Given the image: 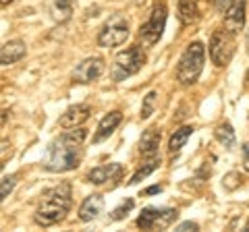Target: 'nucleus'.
<instances>
[{
    "mask_svg": "<svg viewBox=\"0 0 249 232\" xmlns=\"http://www.w3.org/2000/svg\"><path fill=\"white\" fill-rule=\"evenodd\" d=\"M88 139V129H73L62 133L56 141L50 143L44 156V168L50 172H69L81 164L83 141Z\"/></svg>",
    "mask_w": 249,
    "mask_h": 232,
    "instance_id": "obj_1",
    "label": "nucleus"
},
{
    "mask_svg": "<svg viewBox=\"0 0 249 232\" xmlns=\"http://www.w3.org/2000/svg\"><path fill=\"white\" fill-rule=\"evenodd\" d=\"M71 205H73L71 184L60 182L56 187L42 193V199L36 210L34 220H36V224H40V226H54V224L65 220V215L71 210Z\"/></svg>",
    "mask_w": 249,
    "mask_h": 232,
    "instance_id": "obj_2",
    "label": "nucleus"
},
{
    "mask_svg": "<svg viewBox=\"0 0 249 232\" xmlns=\"http://www.w3.org/2000/svg\"><path fill=\"white\" fill-rule=\"evenodd\" d=\"M206 63V48L201 42H191L178 58L177 65V81L181 85H193L204 71Z\"/></svg>",
    "mask_w": 249,
    "mask_h": 232,
    "instance_id": "obj_3",
    "label": "nucleus"
},
{
    "mask_svg": "<svg viewBox=\"0 0 249 232\" xmlns=\"http://www.w3.org/2000/svg\"><path fill=\"white\" fill-rule=\"evenodd\" d=\"M145 65V54L139 46H131V48L123 50L116 54L114 63L110 66V77L112 81L121 83L124 79H129L131 75H135L142 71V66Z\"/></svg>",
    "mask_w": 249,
    "mask_h": 232,
    "instance_id": "obj_4",
    "label": "nucleus"
},
{
    "mask_svg": "<svg viewBox=\"0 0 249 232\" xmlns=\"http://www.w3.org/2000/svg\"><path fill=\"white\" fill-rule=\"evenodd\" d=\"M237 33L229 32L227 27L224 29H216L212 33V40H210V58L216 66H224L231 63V58L235 56L237 50Z\"/></svg>",
    "mask_w": 249,
    "mask_h": 232,
    "instance_id": "obj_5",
    "label": "nucleus"
},
{
    "mask_svg": "<svg viewBox=\"0 0 249 232\" xmlns=\"http://www.w3.org/2000/svg\"><path fill=\"white\" fill-rule=\"evenodd\" d=\"M129 37V19L124 15H112L108 17V21L102 25L98 33V44L102 48H116V46L124 44V40Z\"/></svg>",
    "mask_w": 249,
    "mask_h": 232,
    "instance_id": "obj_6",
    "label": "nucleus"
},
{
    "mask_svg": "<svg viewBox=\"0 0 249 232\" xmlns=\"http://www.w3.org/2000/svg\"><path fill=\"white\" fill-rule=\"evenodd\" d=\"M178 218V212L173 207H145L137 218V226L142 230H166Z\"/></svg>",
    "mask_w": 249,
    "mask_h": 232,
    "instance_id": "obj_7",
    "label": "nucleus"
},
{
    "mask_svg": "<svg viewBox=\"0 0 249 232\" xmlns=\"http://www.w3.org/2000/svg\"><path fill=\"white\" fill-rule=\"evenodd\" d=\"M166 15H168V11L162 2L156 4L152 9L150 19H147L142 25V29H139V40H142V44L145 48L154 46L162 37V32H164V25H166Z\"/></svg>",
    "mask_w": 249,
    "mask_h": 232,
    "instance_id": "obj_8",
    "label": "nucleus"
},
{
    "mask_svg": "<svg viewBox=\"0 0 249 232\" xmlns=\"http://www.w3.org/2000/svg\"><path fill=\"white\" fill-rule=\"evenodd\" d=\"M104 68H106V65H104L102 58H100V56H89V58L81 60V63L75 66V71H73V81H75V83H81V85L93 83L100 75L104 73Z\"/></svg>",
    "mask_w": 249,
    "mask_h": 232,
    "instance_id": "obj_9",
    "label": "nucleus"
},
{
    "mask_svg": "<svg viewBox=\"0 0 249 232\" xmlns=\"http://www.w3.org/2000/svg\"><path fill=\"white\" fill-rule=\"evenodd\" d=\"M89 114H91V108L88 104H75L65 110V114L58 118V125L62 129H75V127L83 125V122L89 118Z\"/></svg>",
    "mask_w": 249,
    "mask_h": 232,
    "instance_id": "obj_10",
    "label": "nucleus"
},
{
    "mask_svg": "<svg viewBox=\"0 0 249 232\" xmlns=\"http://www.w3.org/2000/svg\"><path fill=\"white\" fill-rule=\"evenodd\" d=\"M123 176V166L121 164H102L88 172V182L93 184H104L108 181H119Z\"/></svg>",
    "mask_w": 249,
    "mask_h": 232,
    "instance_id": "obj_11",
    "label": "nucleus"
},
{
    "mask_svg": "<svg viewBox=\"0 0 249 232\" xmlns=\"http://www.w3.org/2000/svg\"><path fill=\"white\" fill-rule=\"evenodd\" d=\"M245 25V0H235L224 13V27L232 33H239Z\"/></svg>",
    "mask_w": 249,
    "mask_h": 232,
    "instance_id": "obj_12",
    "label": "nucleus"
},
{
    "mask_svg": "<svg viewBox=\"0 0 249 232\" xmlns=\"http://www.w3.org/2000/svg\"><path fill=\"white\" fill-rule=\"evenodd\" d=\"M121 120H123V114L119 110H112V112H108L102 120H100V125H98V131H96V135H93V143H100V141H104V139H108L112 133H114V129L121 125Z\"/></svg>",
    "mask_w": 249,
    "mask_h": 232,
    "instance_id": "obj_13",
    "label": "nucleus"
},
{
    "mask_svg": "<svg viewBox=\"0 0 249 232\" xmlns=\"http://www.w3.org/2000/svg\"><path fill=\"white\" fill-rule=\"evenodd\" d=\"M104 210V197L102 195H89L79 207V220L81 222H91L96 220Z\"/></svg>",
    "mask_w": 249,
    "mask_h": 232,
    "instance_id": "obj_14",
    "label": "nucleus"
},
{
    "mask_svg": "<svg viewBox=\"0 0 249 232\" xmlns=\"http://www.w3.org/2000/svg\"><path fill=\"white\" fill-rule=\"evenodd\" d=\"M158 145H160V129H145L139 139V153L145 158L156 156L158 153Z\"/></svg>",
    "mask_w": 249,
    "mask_h": 232,
    "instance_id": "obj_15",
    "label": "nucleus"
},
{
    "mask_svg": "<svg viewBox=\"0 0 249 232\" xmlns=\"http://www.w3.org/2000/svg\"><path fill=\"white\" fill-rule=\"evenodd\" d=\"M25 56V44L21 40H11L2 46V50H0V63L4 66H9L13 63H17Z\"/></svg>",
    "mask_w": 249,
    "mask_h": 232,
    "instance_id": "obj_16",
    "label": "nucleus"
},
{
    "mask_svg": "<svg viewBox=\"0 0 249 232\" xmlns=\"http://www.w3.org/2000/svg\"><path fill=\"white\" fill-rule=\"evenodd\" d=\"M199 0H178V19L183 25H191L199 19Z\"/></svg>",
    "mask_w": 249,
    "mask_h": 232,
    "instance_id": "obj_17",
    "label": "nucleus"
},
{
    "mask_svg": "<svg viewBox=\"0 0 249 232\" xmlns=\"http://www.w3.org/2000/svg\"><path fill=\"white\" fill-rule=\"evenodd\" d=\"M73 6H75V0H52L50 2V15L54 21L58 23H65L71 19L73 15Z\"/></svg>",
    "mask_w": 249,
    "mask_h": 232,
    "instance_id": "obj_18",
    "label": "nucleus"
},
{
    "mask_svg": "<svg viewBox=\"0 0 249 232\" xmlns=\"http://www.w3.org/2000/svg\"><path fill=\"white\" fill-rule=\"evenodd\" d=\"M193 127H181L178 131H175L173 133V137H170V141H168V149H170V153H177V151H181L183 148H185V143H187V139H189L191 135H193Z\"/></svg>",
    "mask_w": 249,
    "mask_h": 232,
    "instance_id": "obj_19",
    "label": "nucleus"
},
{
    "mask_svg": "<svg viewBox=\"0 0 249 232\" xmlns=\"http://www.w3.org/2000/svg\"><path fill=\"white\" fill-rule=\"evenodd\" d=\"M158 166H160V156H150V158H147L145 164L139 166V168H137V172H135L133 176H131L129 184H137L139 181H143L145 176H150V174H152V172H154V170L158 168Z\"/></svg>",
    "mask_w": 249,
    "mask_h": 232,
    "instance_id": "obj_20",
    "label": "nucleus"
},
{
    "mask_svg": "<svg viewBox=\"0 0 249 232\" xmlns=\"http://www.w3.org/2000/svg\"><path fill=\"white\" fill-rule=\"evenodd\" d=\"M214 135H216V139H218V141H220L227 149H231L232 145H235V131H232V127L229 125V122H220V125L216 127Z\"/></svg>",
    "mask_w": 249,
    "mask_h": 232,
    "instance_id": "obj_21",
    "label": "nucleus"
},
{
    "mask_svg": "<svg viewBox=\"0 0 249 232\" xmlns=\"http://www.w3.org/2000/svg\"><path fill=\"white\" fill-rule=\"evenodd\" d=\"M156 98H158V94L156 91H150L145 98H143V104H142V112H139V116L145 120L150 118V116L154 114V108H156Z\"/></svg>",
    "mask_w": 249,
    "mask_h": 232,
    "instance_id": "obj_22",
    "label": "nucleus"
},
{
    "mask_svg": "<svg viewBox=\"0 0 249 232\" xmlns=\"http://www.w3.org/2000/svg\"><path fill=\"white\" fill-rule=\"evenodd\" d=\"M133 205H135V201L133 199H127V201H123V203L116 207V210L112 212V220H123L124 215H127L131 210H133Z\"/></svg>",
    "mask_w": 249,
    "mask_h": 232,
    "instance_id": "obj_23",
    "label": "nucleus"
},
{
    "mask_svg": "<svg viewBox=\"0 0 249 232\" xmlns=\"http://www.w3.org/2000/svg\"><path fill=\"white\" fill-rule=\"evenodd\" d=\"M13 187H15V174H11V176H4L2 179V187H0V197H9V193L13 191Z\"/></svg>",
    "mask_w": 249,
    "mask_h": 232,
    "instance_id": "obj_24",
    "label": "nucleus"
},
{
    "mask_svg": "<svg viewBox=\"0 0 249 232\" xmlns=\"http://www.w3.org/2000/svg\"><path fill=\"white\" fill-rule=\"evenodd\" d=\"M224 189H229V191H232V189H237L239 184H241V176L237 174V172H231V174H227L224 176Z\"/></svg>",
    "mask_w": 249,
    "mask_h": 232,
    "instance_id": "obj_25",
    "label": "nucleus"
},
{
    "mask_svg": "<svg viewBox=\"0 0 249 232\" xmlns=\"http://www.w3.org/2000/svg\"><path fill=\"white\" fill-rule=\"evenodd\" d=\"M235 2V0H214V4H216V11H220V13H227L231 9V4Z\"/></svg>",
    "mask_w": 249,
    "mask_h": 232,
    "instance_id": "obj_26",
    "label": "nucleus"
},
{
    "mask_svg": "<svg viewBox=\"0 0 249 232\" xmlns=\"http://www.w3.org/2000/svg\"><path fill=\"white\" fill-rule=\"evenodd\" d=\"M177 230H178V232H187V230H193V232H196V230H199V226H197L196 222H183Z\"/></svg>",
    "mask_w": 249,
    "mask_h": 232,
    "instance_id": "obj_27",
    "label": "nucleus"
},
{
    "mask_svg": "<svg viewBox=\"0 0 249 232\" xmlns=\"http://www.w3.org/2000/svg\"><path fill=\"white\" fill-rule=\"evenodd\" d=\"M243 168L249 172V143L243 145Z\"/></svg>",
    "mask_w": 249,
    "mask_h": 232,
    "instance_id": "obj_28",
    "label": "nucleus"
},
{
    "mask_svg": "<svg viewBox=\"0 0 249 232\" xmlns=\"http://www.w3.org/2000/svg\"><path fill=\"white\" fill-rule=\"evenodd\" d=\"M160 191H162V187H160V184H154V187L145 189V195H154V193H160Z\"/></svg>",
    "mask_w": 249,
    "mask_h": 232,
    "instance_id": "obj_29",
    "label": "nucleus"
},
{
    "mask_svg": "<svg viewBox=\"0 0 249 232\" xmlns=\"http://www.w3.org/2000/svg\"><path fill=\"white\" fill-rule=\"evenodd\" d=\"M11 2V0H2V6H6V4H9Z\"/></svg>",
    "mask_w": 249,
    "mask_h": 232,
    "instance_id": "obj_30",
    "label": "nucleus"
},
{
    "mask_svg": "<svg viewBox=\"0 0 249 232\" xmlns=\"http://www.w3.org/2000/svg\"><path fill=\"white\" fill-rule=\"evenodd\" d=\"M247 44H249V32H247Z\"/></svg>",
    "mask_w": 249,
    "mask_h": 232,
    "instance_id": "obj_31",
    "label": "nucleus"
},
{
    "mask_svg": "<svg viewBox=\"0 0 249 232\" xmlns=\"http://www.w3.org/2000/svg\"><path fill=\"white\" fill-rule=\"evenodd\" d=\"M247 77H249V73H247Z\"/></svg>",
    "mask_w": 249,
    "mask_h": 232,
    "instance_id": "obj_32",
    "label": "nucleus"
}]
</instances>
